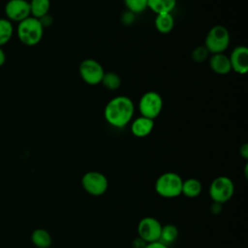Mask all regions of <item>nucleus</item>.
Listing matches in <instances>:
<instances>
[{
  "label": "nucleus",
  "mask_w": 248,
  "mask_h": 248,
  "mask_svg": "<svg viewBox=\"0 0 248 248\" xmlns=\"http://www.w3.org/2000/svg\"><path fill=\"white\" fill-rule=\"evenodd\" d=\"M135 105L133 101L124 95H119L109 100L104 109V117L108 124L114 128H124L134 116Z\"/></svg>",
  "instance_id": "1"
},
{
  "label": "nucleus",
  "mask_w": 248,
  "mask_h": 248,
  "mask_svg": "<svg viewBox=\"0 0 248 248\" xmlns=\"http://www.w3.org/2000/svg\"><path fill=\"white\" fill-rule=\"evenodd\" d=\"M16 35L20 43L27 46H33L41 42L44 35V27L38 18L30 16L18 22Z\"/></svg>",
  "instance_id": "2"
},
{
  "label": "nucleus",
  "mask_w": 248,
  "mask_h": 248,
  "mask_svg": "<svg viewBox=\"0 0 248 248\" xmlns=\"http://www.w3.org/2000/svg\"><path fill=\"white\" fill-rule=\"evenodd\" d=\"M183 179L181 176L173 171H167L162 173L155 181L156 193L165 199H173L181 195Z\"/></svg>",
  "instance_id": "3"
},
{
  "label": "nucleus",
  "mask_w": 248,
  "mask_h": 248,
  "mask_svg": "<svg viewBox=\"0 0 248 248\" xmlns=\"http://www.w3.org/2000/svg\"><path fill=\"white\" fill-rule=\"evenodd\" d=\"M231 42L230 32L223 25H214L207 32L204 39V46L210 54L224 53Z\"/></svg>",
  "instance_id": "4"
},
{
  "label": "nucleus",
  "mask_w": 248,
  "mask_h": 248,
  "mask_svg": "<svg viewBox=\"0 0 248 248\" xmlns=\"http://www.w3.org/2000/svg\"><path fill=\"white\" fill-rule=\"evenodd\" d=\"M208 193L212 202L223 204L229 202L234 194L233 181L225 175L218 176L212 180Z\"/></svg>",
  "instance_id": "5"
},
{
  "label": "nucleus",
  "mask_w": 248,
  "mask_h": 248,
  "mask_svg": "<svg viewBox=\"0 0 248 248\" xmlns=\"http://www.w3.org/2000/svg\"><path fill=\"white\" fill-rule=\"evenodd\" d=\"M81 186L83 190L93 197L104 195L108 188V180L107 176L97 170H89L81 177Z\"/></svg>",
  "instance_id": "6"
},
{
  "label": "nucleus",
  "mask_w": 248,
  "mask_h": 248,
  "mask_svg": "<svg viewBox=\"0 0 248 248\" xmlns=\"http://www.w3.org/2000/svg\"><path fill=\"white\" fill-rule=\"evenodd\" d=\"M163 109V98L155 91L145 92L139 101V110L141 116L155 119Z\"/></svg>",
  "instance_id": "7"
},
{
  "label": "nucleus",
  "mask_w": 248,
  "mask_h": 248,
  "mask_svg": "<svg viewBox=\"0 0 248 248\" xmlns=\"http://www.w3.org/2000/svg\"><path fill=\"white\" fill-rule=\"evenodd\" d=\"M78 72L82 80L89 85H97L101 83L105 74V70L101 63L93 58L82 60L78 66Z\"/></svg>",
  "instance_id": "8"
},
{
  "label": "nucleus",
  "mask_w": 248,
  "mask_h": 248,
  "mask_svg": "<svg viewBox=\"0 0 248 248\" xmlns=\"http://www.w3.org/2000/svg\"><path fill=\"white\" fill-rule=\"evenodd\" d=\"M162 224L158 219L152 216H146L140 220L137 226V232L140 239L145 243L159 241Z\"/></svg>",
  "instance_id": "9"
},
{
  "label": "nucleus",
  "mask_w": 248,
  "mask_h": 248,
  "mask_svg": "<svg viewBox=\"0 0 248 248\" xmlns=\"http://www.w3.org/2000/svg\"><path fill=\"white\" fill-rule=\"evenodd\" d=\"M6 18L13 22H20L30 16V6L27 0H9L4 8Z\"/></svg>",
  "instance_id": "10"
},
{
  "label": "nucleus",
  "mask_w": 248,
  "mask_h": 248,
  "mask_svg": "<svg viewBox=\"0 0 248 248\" xmlns=\"http://www.w3.org/2000/svg\"><path fill=\"white\" fill-rule=\"evenodd\" d=\"M231 68L239 75H245L248 72V48L245 46H237L231 52Z\"/></svg>",
  "instance_id": "11"
},
{
  "label": "nucleus",
  "mask_w": 248,
  "mask_h": 248,
  "mask_svg": "<svg viewBox=\"0 0 248 248\" xmlns=\"http://www.w3.org/2000/svg\"><path fill=\"white\" fill-rule=\"evenodd\" d=\"M208 64L211 71L217 75H228L232 71L229 56L225 53L211 54Z\"/></svg>",
  "instance_id": "12"
},
{
  "label": "nucleus",
  "mask_w": 248,
  "mask_h": 248,
  "mask_svg": "<svg viewBox=\"0 0 248 248\" xmlns=\"http://www.w3.org/2000/svg\"><path fill=\"white\" fill-rule=\"evenodd\" d=\"M154 128V120L140 116L134 119L131 123V132L137 138H145L152 132Z\"/></svg>",
  "instance_id": "13"
},
{
  "label": "nucleus",
  "mask_w": 248,
  "mask_h": 248,
  "mask_svg": "<svg viewBox=\"0 0 248 248\" xmlns=\"http://www.w3.org/2000/svg\"><path fill=\"white\" fill-rule=\"evenodd\" d=\"M202 190V182L197 178L190 177V178H187L186 180H183L181 195H184L189 199H194L201 195Z\"/></svg>",
  "instance_id": "14"
},
{
  "label": "nucleus",
  "mask_w": 248,
  "mask_h": 248,
  "mask_svg": "<svg viewBox=\"0 0 248 248\" xmlns=\"http://www.w3.org/2000/svg\"><path fill=\"white\" fill-rule=\"evenodd\" d=\"M154 25L156 30L161 34L170 33L174 27V18L171 13L156 15Z\"/></svg>",
  "instance_id": "15"
},
{
  "label": "nucleus",
  "mask_w": 248,
  "mask_h": 248,
  "mask_svg": "<svg viewBox=\"0 0 248 248\" xmlns=\"http://www.w3.org/2000/svg\"><path fill=\"white\" fill-rule=\"evenodd\" d=\"M176 6V0H147V8L154 14H169Z\"/></svg>",
  "instance_id": "16"
},
{
  "label": "nucleus",
  "mask_w": 248,
  "mask_h": 248,
  "mask_svg": "<svg viewBox=\"0 0 248 248\" xmlns=\"http://www.w3.org/2000/svg\"><path fill=\"white\" fill-rule=\"evenodd\" d=\"M31 241L36 248H49L52 243V237L46 230L36 229L31 233Z\"/></svg>",
  "instance_id": "17"
},
{
  "label": "nucleus",
  "mask_w": 248,
  "mask_h": 248,
  "mask_svg": "<svg viewBox=\"0 0 248 248\" xmlns=\"http://www.w3.org/2000/svg\"><path fill=\"white\" fill-rule=\"evenodd\" d=\"M30 16L35 18H41L47 15L50 9V0H30Z\"/></svg>",
  "instance_id": "18"
},
{
  "label": "nucleus",
  "mask_w": 248,
  "mask_h": 248,
  "mask_svg": "<svg viewBox=\"0 0 248 248\" xmlns=\"http://www.w3.org/2000/svg\"><path fill=\"white\" fill-rule=\"evenodd\" d=\"M177 237H178V229L175 225L166 224L162 226L159 241L169 246L170 244H172L173 242H175Z\"/></svg>",
  "instance_id": "19"
},
{
  "label": "nucleus",
  "mask_w": 248,
  "mask_h": 248,
  "mask_svg": "<svg viewBox=\"0 0 248 248\" xmlns=\"http://www.w3.org/2000/svg\"><path fill=\"white\" fill-rule=\"evenodd\" d=\"M14 26L13 23L7 18L0 17V46L10 42L14 35Z\"/></svg>",
  "instance_id": "20"
},
{
  "label": "nucleus",
  "mask_w": 248,
  "mask_h": 248,
  "mask_svg": "<svg viewBox=\"0 0 248 248\" xmlns=\"http://www.w3.org/2000/svg\"><path fill=\"white\" fill-rule=\"evenodd\" d=\"M101 83L108 90L113 91V90H116L120 87L121 78H120L119 75L114 73V72H105Z\"/></svg>",
  "instance_id": "21"
},
{
  "label": "nucleus",
  "mask_w": 248,
  "mask_h": 248,
  "mask_svg": "<svg viewBox=\"0 0 248 248\" xmlns=\"http://www.w3.org/2000/svg\"><path fill=\"white\" fill-rule=\"evenodd\" d=\"M128 12L139 15L147 9V0H123Z\"/></svg>",
  "instance_id": "22"
},
{
  "label": "nucleus",
  "mask_w": 248,
  "mask_h": 248,
  "mask_svg": "<svg viewBox=\"0 0 248 248\" xmlns=\"http://www.w3.org/2000/svg\"><path fill=\"white\" fill-rule=\"evenodd\" d=\"M209 52L204 46H199L195 47L191 52V58L197 63H202L209 58Z\"/></svg>",
  "instance_id": "23"
},
{
  "label": "nucleus",
  "mask_w": 248,
  "mask_h": 248,
  "mask_svg": "<svg viewBox=\"0 0 248 248\" xmlns=\"http://www.w3.org/2000/svg\"><path fill=\"white\" fill-rule=\"evenodd\" d=\"M39 20H40L42 26L44 27V29L49 27V26L53 23V17H52V16H50L49 14H47V15L44 16L43 17L39 18Z\"/></svg>",
  "instance_id": "24"
},
{
  "label": "nucleus",
  "mask_w": 248,
  "mask_h": 248,
  "mask_svg": "<svg viewBox=\"0 0 248 248\" xmlns=\"http://www.w3.org/2000/svg\"><path fill=\"white\" fill-rule=\"evenodd\" d=\"M144 248H170V247L162 243L161 241H154L151 243H146Z\"/></svg>",
  "instance_id": "25"
},
{
  "label": "nucleus",
  "mask_w": 248,
  "mask_h": 248,
  "mask_svg": "<svg viewBox=\"0 0 248 248\" xmlns=\"http://www.w3.org/2000/svg\"><path fill=\"white\" fill-rule=\"evenodd\" d=\"M239 154H240V156H241L243 159H245V160L248 159V144H247V143H243V144L240 146V148H239Z\"/></svg>",
  "instance_id": "26"
},
{
  "label": "nucleus",
  "mask_w": 248,
  "mask_h": 248,
  "mask_svg": "<svg viewBox=\"0 0 248 248\" xmlns=\"http://www.w3.org/2000/svg\"><path fill=\"white\" fill-rule=\"evenodd\" d=\"M222 210V204L221 203H218V202H212L211 206H210V211L213 213V214H219Z\"/></svg>",
  "instance_id": "27"
},
{
  "label": "nucleus",
  "mask_w": 248,
  "mask_h": 248,
  "mask_svg": "<svg viewBox=\"0 0 248 248\" xmlns=\"http://www.w3.org/2000/svg\"><path fill=\"white\" fill-rule=\"evenodd\" d=\"M6 62V53L0 46V67H2Z\"/></svg>",
  "instance_id": "28"
}]
</instances>
